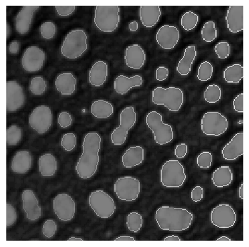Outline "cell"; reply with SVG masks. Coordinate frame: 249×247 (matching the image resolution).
<instances>
[{"label":"cell","mask_w":249,"mask_h":247,"mask_svg":"<svg viewBox=\"0 0 249 247\" xmlns=\"http://www.w3.org/2000/svg\"><path fill=\"white\" fill-rule=\"evenodd\" d=\"M101 142V137L98 133L89 132L85 136L82 153L75 167L76 173L80 178L87 179L96 173L100 161Z\"/></svg>","instance_id":"1"},{"label":"cell","mask_w":249,"mask_h":247,"mask_svg":"<svg viewBox=\"0 0 249 247\" xmlns=\"http://www.w3.org/2000/svg\"><path fill=\"white\" fill-rule=\"evenodd\" d=\"M194 219V214L183 208L162 206L155 213V221L163 231H185L192 225Z\"/></svg>","instance_id":"2"},{"label":"cell","mask_w":249,"mask_h":247,"mask_svg":"<svg viewBox=\"0 0 249 247\" xmlns=\"http://www.w3.org/2000/svg\"><path fill=\"white\" fill-rule=\"evenodd\" d=\"M151 101L156 105L167 107L170 111L178 112L183 105V91L174 87L167 88L158 87L153 90Z\"/></svg>","instance_id":"3"},{"label":"cell","mask_w":249,"mask_h":247,"mask_svg":"<svg viewBox=\"0 0 249 247\" xmlns=\"http://www.w3.org/2000/svg\"><path fill=\"white\" fill-rule=\"evenodd\" d=\"M87 35L83 30L70 31L65 37L61 47V53L64 57L74 59L81 57L88 49Z\"/></svg>","instance_id":"4"},{"label":"cell","mask_w":249,"mask_h":247,"mask_svg":"<svg viewBox=\"0 0 249 247\" xmlns=\"http://www.w3.org/2000/svg\"><path fill=\"white\" fill-rule=\"evenodd\" d=\"M187 176L183 165L178 159H169L160 170V182L167 188H179L185 182Z\"/></svg>","instance_id":"5"},{"label":"cell","mask_w":249,"mask_h":247,"mask_svg":"<svg viewBox=\"0 0 249 247\" xmlns=\"http://www.w3.org/2000/svg\"><path fill=\"white\" fill-rule=\"evenodd\" d=\"M94 23L99 30L105 33L113 32L120 22L119 6H97L95 7Z\"/></svg>","instance_id":"6"},{"label":"cell","mask_w":249,"mask_h":247,"mask_svg":"<svg viewBox=\"0 0 249 247\" xmlns=\"http://www.w3.org/2000/svg\"><path fill=\"white\" fill-rule=\"evenodd\" d=\"M163 116L155 111L147 114L146 124L152 131L156 143L165 145L172 142L174 139L173 128L171 124L163 123Z\"/></svg>","instance_id":"7"},{"label":"cell","mask_w":249,"mask_h":247,"mask_svg":"<svg viewBox=\"0 0 249 247\" xmlns=\"http://www.w3.org/2000/svg\"><path fill=\"white\" fill-rule=\"evenodd\" d=\"M89 205L95 215L102 219L109 218L115 212V200L103 190H96L91 193Z\"/></svg>","instance_id":"8"},{"label":"cell","mask_w":249,"mask_h":247,"mask_svg":"<svg viewBox=\"0 0 249 247\" xmlns=\"http://www.w3.org/2000/svg\"><path fill=\"white\" fill-rule=\"evenodd\" d=\"M137 114L134 107H126L120 115V125L111 134L112 143L115 146L124 144L127 138L128 132L135 125Z\"/></svg>","instance_id":"9"},{"label":"cell","mask_w":249,"mask_h":247,"mask_svg":"<svg viewBox=\"0 0 249 247\" xmlns=\"http://www.w3.org/2000/svg\"><path fill=\"white\" fill-rule=\"evenodd\" d=\"M228 128L227 118L219 112H207L201 120V129L207 136H221Z\"/></svg>","instance_id":"10"},{"label":"cell","mask_w":249,"mask_h":247,"mask_svg":"<svg viewBox=\"0 0 249 247\" xmlns=\"http://www.w3.org/2000/svg\"><path fill=\"white\" fill-rule=\"evenodd\" d=\"M141 188V183L138 178L125 176L118 178L114 185V192L120 200L132 201L138 198Z\"/></svg>","instance_id":"11"},{"label":"cell","mask_w":249,"mask_h":247,"mask_svg":"<svg viewBox=\"0 0 249 247\" xmlns=\"http://www.w3.org/2000/svg\"><path fill=\"white\" fill-rule=\"evenodd\" d=\"M211 223L220 229H228L233 227L236 222V213L231 205L221 203L211 211Z\"/></svg>","instance_id":"12"},{"label":"cell","mask_w":249,"mask_h":247,"mask_svg":"<svg viewBox=\"0 0 249 247\" xmlns=\"http://www.w3.org/2000/svg\"><path fill=\"white\" fill-rule=\"evenodd\" d=\"M53 113L47 106L35 107L30 116V125L39 134H43L50 130L53 124Z\"/></svg>","instance_id":"13"},{"label":"cell","mask_w":249,"mask_h":247,"mask_svg":"<svg viewBox=\"0 0 249 247\" xmlns=\"http://www.w3.org/2000/svg\"><path fill=\"white\" fill-rule=\"evenodd\" d=\"M53 209L58 219L63 222H69L75 215V201L70 195L62 193L55 197Z\"/></svg>","instance_id":"14"},{"label":"cell","mask_w":249,"mask_h":247,"mask_svg":"<svg viewBox=\"0 0 249 247\" xmlns=\"http://www.w3.org/2000/svg\"><path fill=\"white\" fill-rule=\"evenodd\" d=\"M45 53L38 47L30 46L25 50L22 57V68L28 72L38 71L44 66Z\"/></svg>","instance_id":"15"},{"label":"cell","mask_w":249,"mask_h":247,"mask_svg":"<svg viewBox=\"0 0 249 247\" xmlns=\"http://www.w3.org/2000/svg\"><path fill=\"white\" fill-rule=\"evenodd\" d=\"M25 104L23 88L15 80L7 82V110L8 113H14L21 109Z\"/></svg>","instance_id":"16"},{"label":"cell","mask_w":249,"mask_h":247,"mask_svg":"<svg viewBox=\"0 0 249 247\" xmlns=\"http://www.w3.org/2000/svg\"><path fill=\"white\" fill-rule=\"evenodd\" d=\"M180 38L179 30L172 25H164L159 29L156 35L158 44L165 50L173 49Z\"/></svg>","instance_id":"17"},{"label":"cell","mask_w":249,"mask_h":247,"mask_svg":"<svg viewBox=\"0 0 249 247\" xmlns=\"http://www.w3.org/2000/svg\"><path fill=\"white\" fill-rule=\"evenodd\" d=\"M22 203L27 219L31 221H35L40 218L41 206L33 190L28 189L24 191L22 194Z\"/></svg>","instance_id":"18"},{"label":"cell","mask_w":249,"mask_h":247,"mask_svg":"<svg viewBox=\"0 0 249 247\" xmlns=\"http://www.w3.org/2000/svg\"><path fill=\"white\" fill-rule=\"evenodd\" d=\"M39 6H24L18 12L15 19L16 30L18 34L26 35L32 26L33 18Z\"/></svg>","instance_id":"19"},{"label":"cell","mask_w":249,"mask_h":247,"mask_svg":"<svg viewBox=\"0 0 249 247\" xmlns=\"http://www.w3.org/2000/svg\"><path fill=\"white\" fill-rule=\"evenodd\" d=\"M244 134L243 132L234 135L221 151L222 157L227 161L236 160L238 157L244 155Z\"/></svg>","instance_id":"20"},{"label":"cell","mask_w":249,"mask_h":247,"mask_svg":"<svg viewBox=\"0 0 249 247\" xmlns=\"http://www.w3.org/2000/svg\"><path fill=\"white\" fill-rule=\"evenodd\" d=\"M226 22L228 30L232 33H237L244 30V6H230L226 13Z\"/></svg>","instance_id":"21"},{"label":"cell","mask_w":249,"mask_h":247,"mask_svg":"<svg viewBox=\"0 0 249 247\" xmlns=\"http://www.w3.org/2000/svg\"><path fill=\"white\" fill-rule=\"evenodd\" d=\"M146 60V53L140 45H132L126 48L124 61L128 68L140 70L144 66Z\"/></svg>","instance_id":"22"},{"label":"cell","mask_w":249,"mask_h":247,"mask_svg":"<svg viewBox=\"0 0 249 247\" xmlns=\"http://www.w3.org/2000/svg\"><path fill=\"white\" fill-rule=\"evenodd\" d=\"M108 76V66L105 61H98L93 64L89 73V83L93 87L105 84Z\"/></svg>","instance_id":"23"},{"label":"cell","mask_w":249,"mask_h":247,"mask_svg":"<svg viewBox=\"0 0 249 247\" xmlns=\"http://www.w3.org/2000/svg\"><path fill=\"white\" fill-rule=\"evenodd\" d=\"M33 157L28 151H18L12 159L11 170L14 173L24 174L31 169Z\"/></svg>","instance_id":"24"},{"label":"cell","mask_w":249,"mask_h":247,"mask_svg":"<svg viewBox=\"0 0 249 247\" xmlns=\"http://www.w3.org/2000/svg\"><path fill=\"white\" fill-rule=\"evenodd\" d=\"M161 16L160 7L159 6H141L140 18L145 28H151L159 22Z\"/></svg>","instance_id":"25"},{"label":"cell","mask_w":249,"mask_h":247,"mask_svg":"<svg viewBox=\"0 0 249 247\" xmlns=\"http://www.w3.org/2000/svg\"><path fill=\"white\" fill-rule=\"evenodd\" d=\"M142 76L135 75L131 77L123 75H119L115 79L114 82V88L118 94L124 95L135 87H139L142 85Z\"/></svg>","instance_id":"26"},{"label":"cell","mask_w":249,"mask_h":247,"mask_svg":"<svg viewBox=\"0 0 249 247\" xmlns=\"http://www.w3.org/2000/svg\"><path fill=\"white\" fill-rule=\"evenodd\" d=\"M55 88L62 95H72L76 90V79L71 72L60 74L55 79Z\"/></svg>","instance_id":"27"},{"label":"cell","mask_w":249,"mask_h":247,"mask_svg":"<svg viewBox=\"0 0 249 247\" xmlns=\"http://www.w3.org/2000/svg\"><path fill=\"white\" fill-rule=\"evenodd\" d=\"M144 159V149L140 146L129 147L122 157V164L126 169L141 165Z\"/></svg>","instance_id":"28"},{"label":"cell","mask_w":249,"mask_h":247,"mask_svg":"<svg viewBox=\"0 0 249 247\" xmlns=\"http://www.w3.org/2000/svg\"><path fill=\"white\" fill-rule=\"evenodd\" d=\"M196 55V49L195 45L187 47L184 50L183 57L180 60L176 68L178 73L182 76L188 75L192 71Z\"/></svg>","instance_id":"29"},{"label":"cell","mask_w":249,"mask_h":247,"mask_svg":"<svg viewBox=\"0 0 249 247\" xmlns=\"http://www.w3.org/2000/svg\"><path fill=\"white\" fill-rule=\"evenodd\" d=\"M212 180L218 188L230 186L233 180V174L228 166H221L213 172Z\"/></svg>","instance_id":"30"},{"label":"cell","mask_w":249,"mask_h":247,"mask_svg":"<svg viewBox=\"0 0 249 247\" xmlns=\"http://www.w3.org/2000/svg\"><path fill=\"white\" fill-rule=\"evenodd\" d=\"M38 166L39 171L43 177H52L57 172V160L54 156L51 153H46L41 156L38 161Z\"/></svg>","instance_id":"31"},{"label":"cell","mask_w":249,"mask_h":247,"mask_svg":"<svg viewBox=\"0 0 249 247\" xmlns=\"http://www.w3.org/2000/svg\"><path fill=\"white\" fill-rule=\"evenodd\" d=\"M113 113V106L108 101L97 100L93 102L91 106V113L97 118H107Z\"/></svg>","instance_id":"32"},{"label":"cell","mask_w":249,"mask_h":247,"mask_svg":"<svg viewBox=\"0 0 249 247\" xmlns=\"http://www.w3.org/2000/svg\"><path fill=\"white\" fill-rule=\"evenodd\" d=\"M244 66L240 64H234L228 66L223 72V78L228 84H239L244 78Z\"/></svg>","instance_id":"33"},{"label":"cell","mask_w":249,"mask_h":247,"mask_svg":"<svg viewBox=\"0 0 249 247\" xmlns=\"http://www.w3.org/2000/svg\"><path fill=\"white\" fill-rule=\"evenodd\" d=\"M199 17L196 14L192 11L184 13L180 18V26L187 31L194 30L198 25Z\"/></svg>","instance_id":"34"},{"label":"cell","mask_w":249,"mask_h":247,"mask_svg":"<svg viewBox=\"0 0 249 247\" xmlns=\"http://www.w3.org/2000/svg\"><path fill=\"white\" fill-rule=\"evenodd\" d=\"M222 90L219 85L213 84L207 87L204 92L205 101L209 104H215L221 100Z\"/></svg>","instance_id":"35"},{"label":"cell","mask_w":249,"mask_h":247,"mask_svg":"<svg viewBox=\"0 0 249 247\" xmlns=\"http://www.w3.org/2000/svg\"><path fill=\"white\" fill-rule=\"evenodd\" d=\"M47 88L46 80L42 76H35L31 79L30 90L33 95H41L43 94Z\"/></svg>","instance_id":"36"},{"label":"cell","mask_w":249,"mask_h":247,"mask_svg":"<svg viewBox=\"0 0 249 247\" xmlns=\"http://www.w3.org/2000/svg\"><path fill=\"white\" fill-rule=\"evenodd\" d=\"M201 35L203 40L207 43H211L214 41L217 37V30L215 22L212 20L205 22L201 31Z\"/></svg>","instance_id":"37"},{"label":"cell","mask_w":249,"mask_h":247,"mask_svg":"<svg viewBox=\"0 0 249 247\" xmlns=\"http://www.w3.org/2000/svg\"><path fill=\"white\" fill-rule=\"evenodd\" d=\"M143 224L142 215L136 212L130 213L126 217V226L128 229L133 232L140 231Z\"/></svg>","instance_id":"38"},{"label":"cell","mask_w":249,"mask_h":247,"mask_svg":"<svg viewBox=\"0 0 249 247\" xmlns=\"http://www.w3.org/2000/svg\"><path fill=\"white\" fill-rule=\"evenodd\" d=\"M213 64L209 61L202 62L199 66L197 71V78L201 82H206L211 80L213 76Z\"/></svg>","instance_id":"39"},{"label":"cell","mask_w":249,"mask_h":247,"mask_svg":"<svg viewBox=\"0 0 249 247\" xmlns=\"http://www.w3.org/2000/svg\"><path fill=\"white\" fill-rule=\"evenodd\" d=\"M22 138V130L17 124L10 126L7 130V141L9 146H16Z\"/></svg>","instance_id":"40"},{"label":"cell","mask_w":249,"mask_h":247,"mask_svg":"<svg viewBox=\"0 0 249 247\" xmlns=\"http://www.w3.org/2000/svg\"><path fill=\"white\" fill-rule=\"evenodd\" d=\"M61 145L66 151L73 150L76 146V137L73 133H67L62 137Z\"/></svg>","instance_id":"41"},{"label":"cell","mask_w":249,"mask_h":247,"mask_svg":"<svg viewBox=\"0 0 249 247\" xmlns=\"http://www.w3.org/2000/svg\"><path fill=\"white\" fill-rule=\"evenodd\" d=\"M213 155L209 151H203L198 155L196 159L197 165L200 169H208L212 166L213 163Z\"/></svg>","instance_id":"42"},{"label":"cell","mask_w":249,"mask_h":247,"mask_svg":"<svg viewBox=\"0 0 249 247\" xmlns=\"http://www.w3.org/2000/svg\"><path fill=\"white\" fill-rule=\"evenodd\" d=\"M56 30L55 24L53 22H45L41 25L39 28L41 36L46 39L53 38L55 36Z\"/></svg>","instance_id":"43"},{"label":"cell","mask_w":249,"mask_h":247,"mask_svg":"<svg viewBox=\"0 0 249 247\" xmlns=\"http://www.w3.org/2000/svg\"><path fill=\"white\" fill-rule=\"evenodd\" d=\"M214 51L219 59H225L229 57L231 50L230 45L227 41H222L215 45Z\"/></svg>","instance_id":"44"},{"label":"cell","mask_w":249,"mask_h":247,"mask_svg":"<svg viewBox=\"0 0 249 247\" xmlns=\"http://www.w3.org/2000/svg\"><path fill=\"white\" fill-rule=\"evenodd\" d=\"M57 230V224L53 220L49 219L45 222L43 226L42 232L45 237L51 238L55 235Z\"/></svg>","instance_id":"45"},{"label":"cell","mask_w":249,"mask_h":247,"mask_svg":"<svg viewBox=\"0 0 249 247\" xmlns=\"http://www.w3.org/2000/svg\"><path fill=\"white\" fill-rule=\"evenodd\" d=\"M18 219V213H17L15 207L9 203L7 204V226H13Z\"/></svg>","instance_id":"46"},{"label":"cell","mask_w":249,"mask_h":247,"mask_svg":"<svg viewBox=\"0 0 249 247\" xmlns=\"http://www.w3.org/2000/svg\"><path fill=\"white\" fill-rule=\"evenodd\" d=\"M58 124L62 128L69 127L72 124V118L68 112H61L58 116Z\"/></svg>","instance_id":"47"},{"label":"cell","mask_w":249,"mask_h":247,"mask_svg":"<svg viewBox=\"0 0 249 247\" xmlns=\"http://www.w3.org/2000/svg\"><path fill=\"white\" fill-rule=\"evenodd\" d=\"M76 7L74 6H55L56 12L58 15L61 17H68L74 11H75Z\"/></svg>","instance_id":"48"},{"label":"cell","mask_w":249,"mask_h":247,"mask_svg":"<svg viewBox=\"0 0 249 247\" xmlns=\"http://www.w3.org/2000/svg\"><path fill=\"white\" fill-rule=\"evenodd\" d=\"M204 195V190L202 186H195L191 193V198L195 202H199L202 200Z\"/></svg>","instance_id":"49"},{"label":"cell","mask_w":249,"mask_h":247,"mask_svg":"<svg viewBox=\"0 0 249 247\" xmlns=\"http://www.w3.org/2000/svg\"><path fill=\"white\" fill-rule=\"evenodd\" d=\"M244 93L237 95L233 102V109L237 113H244Z\"/></svg>","instance_id":"50"},{"label":"cell","mask_w":249,"mask_h":247,"mask_svg":"<svg viewBox=\"0 0 249 247\" xmlns=\"http://www.w3.org/2000/svg\"><path fill=\"white\" fill-rule=\"evenodd\" d=\"M188 153V146L185 143L177 145L174 151V155L178 159H182L186 157Z\"/></svg>","instance_id":"51"},{"label":"cell","mask_w":249,"mask_h":247,"mask_svg":"<svg viewBox=\"0 0 249 247\" xmlns=\"http://www.w3.org/2000/svg\"><path fill=\"white\" fill-rule=\"evenodd\" d=\"M169 74V71L165 66H160L156 70V79L159 82L165 80Z\"/></svg>","instance_id":"52"},{"label":"cell","mask_w":249,"mask_h":247,"mask_svg":"<svg viewBox=\"0 0 249 247\" xmlns=\"http://www.w3.org/2000/svg\"><path fill=\"white\" fill-rule=\"evenodd\" d=\"M20 44L19 42L17 40H14L10 43L8 45V53L11 55L18 54V52H19Z\"/></svg>","instance_id":"53"},{"label":"cell","mask_w":249,"mask_h":247,"mask_svg":"<svg viewBox=\"0 0 249 247\" xmlns=\"http://www.w3.org/2000/svg\"><path fill=\"white\" fill-rule=\"evenodd\" d=\"M136 239L134 237L130 236H121L120 237L116 238L115 241H135Z\"/></svg>","instance_id":"54"},{"label":"cell","mask_w":249,"mask_h":247,"mask_svg":"<svg viewBox=\"0 0 249 247\" xmlns=\"http://www.w3.org/2000/svg\"><path fill=\"white\" fill-rule=\"evenodd\" d=\"M180 238L179 236L172 235L168 236L167 237L164 238L163 241H180Z\"/></svg>","instance_id":"55"},{"label":"cell","mask_w":249,"mask_h":247,"mask_svg":"<svg viewBox=\"0 0 249 247\" xmlns=\"http://www.w3.org/2000/svg\"><path fill=\"white\" fill-rule=\"evenodd\" d=\"M138 23L136 21L132 22L129 25V29L130 31H136L138 30Z\"/></svg>","instance_id":"56"},{"label":"cell","mask_w":249,"mask_h":247,"mask_svg":"<svg viewBox=\"0 0 249 247\" xmlns=\"http://www.w3.org/2000/svg\"><path fill=\"white\" fill-rule=\"evenodd\" d=\"M238 196L242 200H244V183H242L238 189Z\"/></svg>","instance_id":"57"},{"label":"cell","mask_w":249,"mask_h":247,"mask_svg":"<svg viewBox=\"0 0 249 247\" xmlns=\"http://www.w3.org/2000/svg\"><path fill=\"white\" fill-rule=\"evenodd\" d=\"M217 241H223V242H225V241H228V242H230V241H231V240L230 239V238L227 237V236H221V237L218 238V239H217Z\"/></svg>","instance_id":"58"},{"label":"cell","mask_w":249,"mask_h":247,"mask_svg":"<svg viewBox=\"0 0 249 247\" xmlns=\"http://www.w3.org/2000/svg\"><path fill=\"white\" fill-rule=\"evenodd\" d=\"M68 241H83L84 240L82 239V238H75V237H71L69 238V239L68 240Z\"/></svg>","instance_id":"59"},{"label":"cell","mask_w":249,"mask_h":247,"mask_svg":"<svg viewBox=\"0 0 249 247\" xmlns=\"http://www.w3.org/2000/svg\"><path fill=\"white\" fill-rule=\"evenodd\" d=\"M8 36H7V38H8V37H9V34H10V27H9V26H8V24L7 23V35H8Z\"/></svg>","instance_id":"60"}]
</instances>
